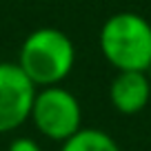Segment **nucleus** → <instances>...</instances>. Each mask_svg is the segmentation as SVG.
<instances>
[{
    "label": "nucleus",
    "instance_id": "f257e3e1",
    "mask_svg": "<svg viewBox=\"0 0 151 151\" xmlns=\"http://www.w3.org/2000/svg\"><path fill=\"white\" fill-rule=\"evenodd\" d=\"M16 62L38 89L56 87L62 85L73 71L76 45L62 29L38 27L22 40Z\"/></svg>",
    "mask_w": 151,
    "mask_h": 151
},
{
    "label": "nucleus",
    "instance_id": "f03ea898",
    "mask_svg": "<svg viewBox=\"0 0 151 151\" xmlns=\"http://www.w3.org/2000/svg\"><path fill=\"white\" fill-rule=\"evenodd\" d=\"M102 58L116 71H147L151 65V22L136 11H118L98 33Z\"/></svg>",
    "mask_w": 151,
    "mask_h": 151
},
{
    "label": "nucleus",
    "instance_id": "7ed1b4c3",
    "mask_svg": "<svg viewBox=\"0 0 151 151\" xmlns=\"http://www.w3.org/2000/svg\"><path fill=\"white\" fill-rule=\"evenodd\" d=\"M29 120L45 138L62 145L82 129L80 100L62 85L42 87L36 91Z\"/></svg>",
    "mask_w": 151,
    "mask_h": 151
},
{
    "label": "nucleus",
    "instance_id": "20e7f679",
    "mask_svg": "<svg viewBox=\"0 0 151 151\" xmlns=\"http://www.w3.org/2000/svg\"><path fill=\"white\" fill-rule=\"evenodd\" d=\"M36 91L18 62H0V133L16 131L31 118Z\"/></svg>",
    "mask_w": 151,
    "mask_h": 151
},
{
    "label": "nucleus",
    "instance_id": "39448f33",
    "mask_svg": "<svg viewBox=\"0 0 151 151\" xmlns=\"http://www.w3.org/2000/svg\"><path fill=\"white\" fill-rule=\"evenodd\" d=\"M151 100V80L147 71H116L109 85V102L122 116H138Z\"/></svg>",
    "mask_w": 151,
    "mask_h": 151
},
{
    "label": "nucleus",
    "instance_id": "423d86ee",
    "mask_svg": "<svg viewBox=\"0 0 151 151\" xmlns=\"http://www.w3.org/2000/svg\"><path fill=\"white\" fill-rule=\"evenodd\" d=\"M60 151H122L107 131L96 127H82L73 138L60 145Z\"/></svg>",
    "mask_w": 151,
    "mask_h": 151
},
{
    "label": "nucleus",
    "instance_id": "0eeeda50",
    "mask_svg": "<svg viewBox=\"0 0 151 151\" xmlns=\"http://www.w3.org/2000/svg\"><path fill=\"white\" fill-rule=\"evenodd\" d=\"M7 151H42V147L38 145L36 140H31V138L20 136V138H14L9 142V149Z\"/></svg>",
    "mask_w": 151,
    "mask_h": 151
},
{
    "label": "nucleus",
    "instance_id": "6e6552de",
    "mask_svg": "<svg viewBox=\"0 0 151 151\" xmlns=\"http://www.w3.org/2000/svg\"><path fill=\"white\" fill-rule=\"evenodd\" d=\"M147 76H149V80H151V65H149V69H147Z\"/></svg>",
    "mask_w": 151,
    "mask_h": 151
}]
</instances>
